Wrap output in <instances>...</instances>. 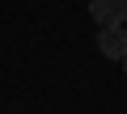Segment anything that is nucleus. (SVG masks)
I'll return each mask as SVG.
<instances>
[{
	"label": "nucleus",
	"mask_w": 127,
	"mask_h": 114,
	"mask_svg": "<svg viewBox=\"0 0 127 114\" xmlns=\"http://www.w3.org/2000/svg\"><path fill=\"white\" fill-rule=\"evenodd\" d=\"M119 64H123V68H127V55H123V59H119Z\"/></svg>",
	"instance_id": "3"
},
{
	"label": "nucleus",
	"mask_w": 127,
	"mask_h": 114,
	"mask_svg": "<svg viewBox=\"0 0 127 114\" xmlns=\"http://www.w3.org/2000/svg\"><path fill=\"white\" fill-rule=\"evenodd\" d=\"M97 51L106 59H123L127 55V25H102L97 30Z\"/></svg>",
	"instance_id": "1"
},
{
	"label": "nucleus",
	"mask_w": 127,
	"mask_h": 114,
	"mask_svg": "<svg viewBox=\"0 0 127 114\" xmlns=\"http://www.w3.org/2000/svg\"><path fill=\"white\" fill-rule=\"evenodd\" d=\"M97 25H127V0H89Z\"/></svg>",
	"instance_id": "2"
}]
</instances>
